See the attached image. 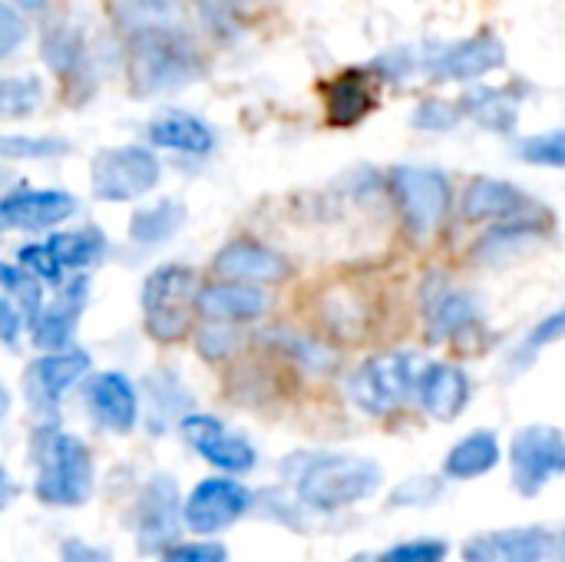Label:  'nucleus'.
<instances>
[{"label": "nucleus", "mask_w": 565, "mask_h": 562, "mask_svg": "<svg viewBox=\"0 0 565 562\" xmlns=\"http://www.w3.org/2000/svg\"><path fill=\"white\" fill-rule=\"evenodd\" d=\"M86 411L96 427L109 434H129L139 421V394L136 384L119 371H99L86 378Z\"/></svg>", "instance_id": "a211bd4d"}, {"label": "nucleus", "mask_w": 565, "mask_h": 562, "mask_svg": "<svg viewBox=\"0 0 565 562\" xmlns=\"http://www.w3.org/2000/svg\"><path fill=\"white\" fill-rule=\"evenodd\" d=\"M520 159L530 166H543V169H565V129H550V132H536L520 139L516 146Z\"/></svg>", "instance_id": "e433bc0d"}, {"label": "nucleus", "mask_w": 565, "mask_h": 562, "mask_svg": "<svg viewBox=\"0 0 565 562\" xmlns=\"http://www.w3.org/2000/svg\"><path fill=\"white\" fill-rule=\"evenodd\" d=\"M559 550L540 527L533 530H493L463 543V562H546Z\"/></svg>", "instance_id": "4be33fe9"}, {"label": "nucleus", "mask_w": 565, "mask_h": 562, "mask_svg": "<svg viewBox=\"0 0 565 562\" xmlns=\"http://www.w3.org/2000/svg\"><path fill=\"white\" fill-rule=\"evenodd\" d=\"M60 562H109V553L79 537H70L60 543Z\"/></svg>", "instance_id": "de8ad7c7"}, {"label": "nucleus", "mask_w": 565, "mask_h": 562, "mask_svg": "<svg viewBox=\"0 0 565 562\" xmlns=\"http://www.w3.org/2000/svg\"><path fill=\"white\" fill-rule=\"evenodd\" d=\"M89 374V354L83 348H66L53 354H40L23 371V401L33 414L50 417L56 414L63 394L76 388Z\"/></svg>", "instance_id": "9b49d317"}, {"label": "nucleus", "mask_w": 565, "mask_h": 562, "mask_svg": "<svg viewBox=\"0 0 565 562\" xmlns=\"http://www.w3.org/2000/svg\"><path fill=\"white\" fill-rule=\"evenodd\" d=\"M417 404L434 421H457L470 404V378H467V371L457 368V364H430L424 381H420Z\"/></svg>", "instance_id": "bb28decb"}, {"label": "nucleus", "mask_w": 565, "mask_h": 562, "mask_svg": "<svg viewBox=\"0 0 565 562\" xmlns=\"http://www.w3.org/2000/svg\"><path fill=\"white\" fill-rule=\"evenodd\" d=\"M546 235V219L530 215V219H516V222H503L493 225L473 248V255L480 262H507L510 255L530 248L533 242H540Z\"/></svg>", "instance_id": "c85d7f7f"}, {"label": "nucleus", "mask_w": 565, "mask_h": 562, "mask_svg": "<svg viewBox=\"0 0 565 562\" xmlns=\"http://www.w3.org/2000/svg\"><path fill=\"white\" fill-rule=\"evenodd\" d=\"M447 543L444 540H407V543H397L391 550H384L377 562H444L447 560Z\"/></svg>", "instance_id": "a19ab883"}, {"label": "nucleus", "mask_w": 565, "mask_h": 562, "mask_svg": "<svg viewBox=\"0 0 565 562\" xmlns=\"http://www.w3.org/2000/svg\"><path fill=\"white\" fill-rule=\"evenodd\" d=\"M559 556H563V562H565V533L559 537Z\"/></svg>", "instance_id": "3c124183"}, {"label": "nucleus", "mask_w": 565, "mask_h": 562, "mask_svg": "<svg viewBox=\"0 0 565 562\" xmlns=\"http://www.w3.org/2000/svg\"><path fill=\"white\" fill-rule=\"evenodd\" d=\"M185 404H189V394L182 391V384L169 371H156L149 378V424H152V431H166V421L172 414H182Z\"/></svg>", "instance_id": "72a5a7b5"}, {"label": "nucleus", "mask_w": 565, "mask_h": 562, "mask_svg": "<svg viewBox=\"0 0 565 562\" xmlns=\"http://www.w3.org/2000/svg\"><path fill=\"white\" fill-rule=\"evenodd\" d=\"M3 3L17 7L20 13H46V7H50V0H3Z\"/></svg>", "instance_id": "8fccbe9b"}, {"label": "nucleus", "mask_w": 565, "mask_h": 562, "mask_svg": "<svg viewBox=\"0 0 565 562\" xmlns=\"http://www.w3.org/2000/svg\"><path fill=\"white\" fill-rule=\"evenodd\" d=\"M76 212V199L66 189H10L0 199V225L7 232H43L66 222Z\"/></svg>", "instance_id": "f3484780"}, {"label": "nucleus", "mask_w": 565, "mask_h": 562, "mask_svg": "<svg viewBox=\"0 0 565 562\" xmlns=\"http://www.w3.org/2000/svg\"><path fill=\"white\" fill-rule=\"evenodd\" d=\"M500 464V441L490 431H477L467 434L463 441H457L447 457H444V477L450 480H477L483 474H490Z\"/></svg>", "instance_id": "cd10ccee"}, {"label": "nucleus", "mask_w": 565, "mask_h": 562, "mask_svg": "<svg viewBox=\"0 0 565 562\" xmlns=\"http://www.w3.org/2000/svg\"><path fill=\"white\" fill-rule=\"evenodd\" d=\"M50 248L56 252V258L63 262L66 272H76V275H86L89 268H96L109 245H106V235L99 229H76V232H56L46 238Z\"/></svg>", "instance_id": "7c9ffc66"}, {"label": "nucleus", "mask_w": 565, "mask_h": 562, "mask_svg": "<svg viewBox=\"0 0 565 562\" xmlns=\"http://www.w3.org/2000/svg\"><path fill=\"white\" fill-rule=\"evenodd\" d=\"M526 99V86L523 83H510V86H473L460 96V109L467 119H473L477 126L490 129V132H513L520 123V109Z\"/></svg>", "instance_id": "a878e982"}, {"label": "nucleus", "mask_w": 565, "mask_h": 562, "mask_svg": "<svg viewBox=\"0 0 565 562\" xmlns=\"http://www.w3.org/2000/svg\"><path fill=\"white\" fill-rule=\"evenodd\" d=\"M20 328H26L23 315H20L7 298H0V338H3V344H7V348H13V344H17Z\"/></svg>", "instance_id": "09e8293b"}, {"label": "nucleus", "mask_w": 565, "mask_h": 562, "mask_svg": "<svg viewBox=\"0 0 565 562\" xmlns=\"http://www.w3.org/2000/svg\"><path fill=\"white\" fill-rule=\"evenodd\" d=\"M212 272L222 282H242V285L265 288V285L288 282L295 268L271 245L255 242V238H235V242H228V245L218 248V255L212 258Z\"/></svg>", "instance_id": "dca6fc26"}, {"label": "nucleus", "mask_w": 565, "mask_h": 562, "mask_svg": "<svg viewBox=\"0 0 565 562\" xmlns=\"http://www.w3.org/2000/svg\"><path fill=\"white\" fill-rule=\"evenodd\" d=\"M46 89L36 73H20V76H3L0 83V109L7 119L30 116L43 103Z\"/></svg>", "instance_id": "c9c22d12"}, {"label": "nucleus", "mask_w": 565, "mask_h": 562, "mask_svg": "<svg viewBox=\"0 0 565 562\" xmlns=\"http://www.w3.org/2000/svg\"><path fill=\"white\" fill-rule=\"evenodd\" d=\"M159 562H228V550L215 540H195V543H175L166 550Z\"/></svg>", "instance_id": "c03bdc74"}, {"label": "nucleus", "mask_w": 565, "mask_h": 562, "mask_svg": "<svg viewBox=\"0 0 565 562\" xmlns=\"http://www.w3.org/2000/svg\"><path fill=\"white\" fill-rule=\"evenodd\" d=\"M565 474V434L553 424H526L510 441V477L520 497H540Z\"/></svg>", "instance_id": "1a4fd4ad"}, {"label": "nucleus", "mask_w": 565, "mask_h": 562, "mask_svg": "<svg viewBox=\"0 0 565 562\" xmlns=\"http://www.w3.org/2000/svg\"><path fill=\"white\" fill-rule=\"evenodd\" d=\"M17 262H20L30 275H36L40 282L63 288L66 268H63V262L56 258V252L50 248L46 238H43V242H26V245H20V248H17Z\"/></svg>", "instance_id": "4c0bfd02"}, {"label": "nucleus", "mask_w": 565, "mask_h": 562, "mask_svg": "<svg viewBox=\"0 0 565 562\" xmlns=\"http://www.w3.org/2000/svg\"><path fill=\"white\" fill-rule=\"evenodd\" d=\"M463 109H460V99L450 103V99H424L414 106V116L411 123L417 129H427V132H450L463 123Z\"/></svg>", "instance_id": "ea45409f"}, {"label": "nucleus", "mask_w": 565, "mask_h": 562, "mask_svg": "<svg viewBox=\"0 0 565 562\" xmlns=\"http://www.w3.org/2000/svg\"><path fill=\"white\" fill-rule=\"evenodd\" d=\"M427 368L430 364L414 351L374 354L351 374V401L371 417L394 414L411 401V394L420 391Z\"/></svg>", "instance_id": "39448f33"}, {"label": "nucleus", "mask_w": 565, "mask_h": 562, "mask_svg": "<svg viewBox=\"0 0 565 562\" xmlns=\"http://www.w3.org/2000/svg\"><path fill=\"white\" fill-rule=\"evenodd\" d=\"M533 199L507 182V179H493V176H480L463 189L460 199V215L467 222H516V219H530L533 212Z\"/></svg>", "instance_id": "412c9836"}, {"label": "nucleus", "mask_w": 565, "mask_h": 562, "mask_svg": "<svg viewBox=\"0 0 565 562\" xmlns=\"http://www.w3.org/2000/svg\"><path fill=\"white\" fill-rule=\"evenodd\" d=\"M40 60L46 63L50 73L60 76V83L73 93V99L93 93L99 79V53L86 33V23L70 10H56L46 20L40 36Z\"/></svg>", "instance_id": "423d86ee"}, {"label": "nucleus", "mask_w": 565, "mask_h": 562, "mask_svg": "<svg viewBox=\"0 0 565 562\" xmlns=\"http://www.w3.org/2000/svg\"><path fill=\"white\" fill-rule=\"evenodd\" d=\"M89 301V278L86 275H73L53 298V305H46L40 311V318L30 325V341L43 351H66L73 348V331L79 325V315Z\"/></svg>", "instance_id": "6ab92c4d"}, {"label": "nucleus", "mask_w": 565, "mask_h": 562, "mask_svg": "<svg viewBox=\"0 0 565 562\" xmlns=\"http://www.w3.org/2000/svg\"><path fill=\"white\" fill-rule=\"evenodd\" d=\"M507 63V46L493 30H480L450 46H437L427 53V76L434 83H470Z\"/></svg>", "instance_id": "ddd939ff"}, {"label": "nucleus", "mask_w": 565, "mask_h": 562, "mask_svg": "<svg viewBox=\"0 0 565 562\" xmlns=\"http://www.w3.org/2000/svg\"><path fill=\"white\" fill-rule=\"evenodd\" d=\"M195 13L202 20V30L209 33V40H215L218 46H232L242 40L245 33V20H242V0H192Z\"/></svg>", "instance_id": "2f4dec72"}, {"label": "nucleus", "mask_w": 565, "mask_h": 562, "mask_svg": "<svg viewBox=\"0 0 565 562\" xmlns=\"http://www.w3.org/2000/svg\"><path fill=\"white\" fill-rule=\"evenodd\" d=\"M377 89H381V79L371 66L367 70L351 66L338 76H331L321 86L324 119L331 126H358L361 119H367L377 109Z\"/></svg>", "instance_id": "aec40b11"}, {"label": "nucleus", "mask_w": 565, "mask_h": 562, "mask_svg": "<svg viewBox=\"0 0 565 562\" xmlns=\"http://www.w3.org/2000/svg\"><path fill=\"white\" fill-rule=\"evenodd\" d=\"M559 341H565V308L546 315V318H540V321L526 331V338H523L520 348L513 351L516 371L533 368V361H536L546 348H553V344H559Z\"/></svg>", "instance_id": "f704fd0d"}, {"label": "nucleus", "mask_w": 565, "mask_h": 562, "mask_svg": "<svg viewBox=\"0 0 565 562\" xmlns=\"http://www.w3.org/2000/svg\"><path fill=\"white\" fill-rule=\"evenodd\" d=\"M162 179V162L146 146H109L89 162V189L99 202H132Z\"/></svg>", "instance_id": "6e6552de"}, {"label": "nucleus", "mask_w": 565, "mask_h": 562, "mask_svg": "<svg viewBox=\"0 0 565 562\" xmlns=\"http://www.w3.org/2000/svg\"><path fill=\"white\" fill-rule=\"evenodd\" d=\"M351 562H377V556H374V560H371V556H354Z\"/></svg>", "instance_id": "603ef678"}, {"label": "nucleus", "mask_w": 565, "mask_h": 562, "mask_svg": "<svg viewBox=\"0 0 565 562\" xmlns=\"http://www.w3.org/2000/svg\"><path fill=\"white\" fill-rule=\"evenodd\" d=\"M0 152L7 159H56L70 152V142L56 136H3Z\"/></svg>", "instance_id": "58836bf2"}, {"label": "nucleus", "mask_w": 565, "mask_h": 562, "mask_svg": "<svg viewBox=\"0 0 565 562\" xmlns=\"http://www.w3.org/2000/svg\"><path fill=\"white\" fill-rule=\"evenodd\" d=\"M26 33H30L26 17H23L17 7L3 3V7H0V56H3V60L13 56V53L20 50V43L26 40Z\"/></svg>", "instance_id": "49530a36"}, {"label": "nucleus", "mask_w": 565, "mask_h": 562, "mask_svg": "<svg viewBox=\"0 0 565 562\" xmlns=\"http://www.w3.org/2000/svg\"><path fill=\"white\" fill-rule=\"evenodd\" d=\"M252 510V494L242 480L209 477L192 487L185 497V527L199 537H215L238 523Z\"/></svg>", "instance_id": "f8f14e48"}, {"label": "nucleus", "mask_w": 565, "mask_h": 562, "mask_svg": "<svg viewBox=\"0 0 565 562\" xmlns=\"http://www.w3.org/2000/svg\"><path fill=\"white\" fill-rule=\"evenodd\" d=\"M146 136L152 146L159 149H169V152H179V156H209L215 149V129L195 116V113H185V109H162L149 119L146 126Z\"/></svg>", "instance_id": "393cba45"}, {"label": "nucleus", "mask_w": 565, "mask_h": 562, "mask_svg": "<svg viewBox=\"0 0 565 562\" xmlns=\"http://www.w3.org/2000/svg\"><path fill=\"white\" fill-rule=\"evenodd\" d=\"M271 338H275V348H285L288 354H295L298 361H308L311 368H331L334 364V358L321 348V344H315V341H308V338H301V335H291V331H271Z\"/></svg>", "instance_id": "37998d69"}, {"label": "nucleus", "mask_w": 565, "mask_h": 562, "mask_svg": "<svg viewBox=\"0 0 565 562\" xmlns=\"http://www.w3.org/2000/svg\"><path fill=\"white\" fill-rule=\"evenodd\" d=\"M199 275L189 265H159L142 285V321L152 341L179 344L192 331L199 315Z\"/></svg>", "instance_id": "20e7f679"}, {"label": "nucleus", "mask_w": 565, "mask_h": 562, "mask_svg": "<svg viewBox=\"0 0 565 562\" xmlns=\"http://www.w3.org/2000/svg\"><path fill=\"white\" fill-rule=\"evenodd\" d=\"M195 344H199V354L205 361H222V358H228L238 348V338H235V331L228 325H205L199 331Z\"/></svg>", "instance_id": "a18cd8bd"}, {"label": "nucleus", "mask_w": 565, "mask_h": 562, "mask_svg": "<svg viewBox=\"0 0 565 562\" xmlns=\"http://www.w3.org/2000/svg\"><path fill=\"white\" fill-rule=\"evenodd\" d=\"M0 288L3 298L23 315L26 325H33L43 311V291H40V278L30 275L23 265H0Z\"/></svg>", "instance_id": "473e14b6"}, {"label": "nucleus", "mask_w": 565, "mask_h": 562, "mask_svg": "<svg viewBox=\"0 0 565 562\" xmlns=\"http://www.w3.org/2000/svg\"><path fill=\"white\" fill-rule=\"evenodd\" d=\"M420 311L434 341H463L480 328V305L473 295L440 275H430L420 285Z\"/></svg>", "instance_id": "4468645a"}, {"label": "nucleus", "mask_w": 565, "mask_h": 562, "mask_svg": "<svg viewBox=\"0 0 565 562\" xmlns=\"http://www.w3.org/2000/svg\"><path fill=\"white\" fill-rule=\"evenodd\" d=\"M440 494H444V484L437 477H411L391 494V500L394 507H430Z\"/></svg>", "instance_id": "79ce46f5"}, {"label": "nucleus", "mask_w": 565, "mask_h": 562, "mask_svg": "<svg viewBox=\"0 0 565 562\" xmlns=\"http://www.w3.org/2000/svg\"><path fill=\"white\" fill-rule=\"evenodd\" d=\"M106 13L126 43L149 33L189 30L182 0H106Z\"/></svg>", "instance_id": "5701e85b"}, {"label": "nucleus", "mask_w": 565, "mask_h": 562, "mask_svg": "<svg viewBox=\"0 0 565 562\" xmlns=\"http://www.w3.org/2000/svg\"><path fill=\"white\" fill-rule=\"evenodd\" d=\"M185 523V500L179 497V487L172 477H149V484L139 490L132 507V537L139 553H166L179 543V530Z\"/></svg>", "instance_id": "9d476101"}, {"label": "nucleus", "mask_w": 565, "mask_h": 562, "mask_svg": "<svg viewBox=\"0 0 565 562\" xmlns=\"http://www.w3.org/2000/svg\"><path fill=\"white\" fill-rule=\"evenodd\" d=\"M271 298L258 285L242 282H215L199 291V318L209 325H245L268 311Z\"/></svg>", "instance_id": "b1692460"}, {"label": "nucleus", "mask_w": 565, "mask_h": 562, "mask_svg": "<svg viewBox=\"0 0 565 562\" xmlns=\"http://www.w3.org/2000/svg\"><path fill=\"white\" fill-rule=\"evenodd\" d=\"M202 70L205 63L192 30L149 33L126 43V76L136 99H152L185 89L202 76Z\"/></svg>", "instance_id": "f03ea898"}, {"label": "nucleus", "mask_w": 565, "mask_h": 562, "mask_svg": "<svg viewBox=\"0 0 565 562\" xmlns=\"http://www.w3.org/2000/svg\"><path fill=\"white\" fill-rule=\"evenodd\" d=\"M185 222V205L179 199H159L139 212H132L129 219V238L139 248H156L162 242H169Z\"/></svg>", "instance_id": "c756f323"}, {"label": "nucleus", "mask_w": 565, "mask_h": 562, "mask_svg": "<svg viewBox=\"0 0 565 562\" xmlns=\"http://www.w3.org/2000/svg\"><path fill=\"white\" fill-rule=\"evenodd\" d=\"M30 454H33V470H36L33 494L40 503L70 510L93 497V487H96L93 454L76 434L43 424L30 437Z\"/></svg>", "instance_id": "f257e3e1"}, {"label": "nucleus", "mask_w": 565, "mask_h": 562, "mask_svg": "<svg viewBox=\"0 0 565 562\" xmlns=\"http://www.w3.org/2000/svg\"><path fill=\"white\" fill-rule=\"evenodd\" d=\"M384 484L381 464L358 454H315L295 470V494L308 510L338 513L371 500Z\"/></svg>", "instance_id": "7ed1b4c3"}, {"label": "nucleus", "mask_w": 565, "mask_h": 562, "mask_svg": "<svg viewBox=\"0 0 565 562\" xmlns=\"http://www.w3.org/2000/svg\"><path fill=\"white\" fill-rule=\"evenodd\" d=\"M391 195L397 202L401 222L411 242L424 245L450 215V179L430 166H397L391 169Z\"/></svg>", "instance_id": "0eeeda50"}, {"label": "nucleus", "mask_w": 565, "mask_h": 562, "mask_svg": "<svg viewBox=\"0 0 565 562\" xmlns=\"http://www.w3.org/2000/svg\"><path fill=\"white\" fill-rule=\"evenodd\" d=\"M179 431L185 437V444L212 467L225 470V474H248L258 464L255 447L242 437L232 434L218 417L212 414H185L179 421Z\"/></svg>", "instance_id": "2eb2a0df"}]
</instances>
